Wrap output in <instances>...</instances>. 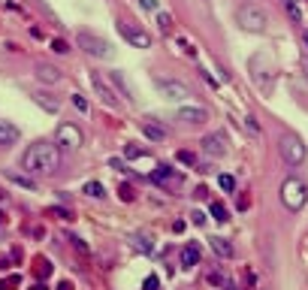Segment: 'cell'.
Listing matches in <instances>:
<instances>
[{"label": "cell", "mask_w": 308, "mask_h": 290, "mask_svg": "<svg viewBox=\"0 0 308 290\" xmlns=\"http://www.w3.org/2000/svg\"><path fill=\"white\" fill-rule=\"evenodd\" d=\"M21 166L27 169V175H52L61 166V148L52 142H33L21 154Z\"/></svg>", "instance_id": "obj_1"}, {"label": "cell", "mask_w": 308, "mask_h": 290, "mask_svg": "<svg viewBox=\"0 0 308 290\" xmlns=\"http://www.w3.org/2000/svg\"><path fill=\"white\" fill-rule=\"evenodd\" d=\"M76 43H79V49H85L91 58H100V61H109L115 55V49L103 40V36H97L91 30H79V33H76Z\"/></svg>", "instance_id": "obj_2"}, {"label": "cell", "mask_w": 308, "mask_h": 290, "mask_svg": "<svg viewBox=\"0 0 308 290\" xmlns=\"http://www.w3.org/2000/svg\"><path fill=\"white\" fill-rule=\"evenodd\" d=\"M236 21H239V27L242 30H248V33H263L266 30V24H269V15L260 9V6H239L236 9Z\"/></svg>", "instance_id": "obj_3"}, {"label": "cell", "mask_w": 308, "mask_h": 290, "mask_svg": "<svg viewBox=\"0 0 308 290\" xmlns=\"http://www.w3.org/2000/svg\"><path fill=\"white\" fill-rule=\"evenodd\" d=\"M305 200H308V191H305V185L299 178H284V185H281V203L290 209V212H299L302 206H305Z\"/></svg>", "instance_id": "obj_4"}, {"label": "cell", "mask_w": 308, "mask_h": 290, "mask_svg": "<svg viewBox=\"0 0 308 290\" xmlns=\"http://www.w3.org/2000/svg\"><path fill=\"white\" fill-rule=\"evenodd\" d=\"M278 151H281L284 163H290V166H299V163L305 160V145H302V139H299V136H293V133L281 136Z\"/></svg>", "instance_id": "obj_5"}, {"label": "cell", "mask_w": 308, "mask_h": 290, "mask_svg": "<svg viewBox=\"0 0 308 290\" xmlns=\"http://www.w3.org/2000/svg\"><path fill=\"white\" fill-rule=\"evenodd\" d=\"M82 142H85V136H82V130L76 127V124H61V127H58V136H55L58 148H64V151H79Z\"/></svg>", "instance_id": "obj_6"}, {"label": "cell", "mask_w": 308, "mask_h": 290, "mask_svg": "<svg viewBox=\"0 0 308 290\" xmlns=\"http://www.w3.org/2000/svg\"><path fill=\"white\" fill-rule=\"evenodd\" d=\"M118 33L124 36V40L130 43V46H136V49H148L151 46V36H148V30H142L136 21H118Z\"/></svg>", "instance_id": "obj_7"}, {"label": "cell", "mask_w": 308, "mask_h": 290, "mask_svg": "<svg viewBox=\"0 0 308 290\" xmlns=\"http://www.w3.org/2000/svg\"><path fill=\"white\" fill-rule=\"evenodd\" d=\"M154 85H157V91H160L166 100H187V97H190L187 85H181L178 79H163V76H157V79H154Z\"/></svg>", "instance_id": "obj_8"}, {"label": "cell", "mask_w": 308, "mask_h": 290, "mask_svg": "<svg viewBox=\"0 0 308 290\" xmlns=\"http://www.w3.org/2000/svg\"><path fill=\"white\" fill-rule=\"evenodd\" d=\"M203 151L209 154V157H224L227 154V136L224 133H209V136H203Z\"/></svg>", "instance_id": "obj_9"}, {"label": "cell", "mask_w": 308, "mask_h": 290, "mask_svg": "<svg viewBox=\"0 0 308 290\" xmlns=\"http://www.w3.org/2000/svg\"><path fill=\"white\" fill-rule=\"evenodd\" d=\"M91 85H94V91L100 94V100H103L109 109H118V94H115V91L100 79V72H91Z\"/></svg>", "instance_id": "obj_10"}, {"label": "cell", "mask_w": 308, "mask_h": 290, "mask_svg": "<svg viewBox=\"0 0 308 290\" xmlns=\"http://www.w3.org/2000/svg\"><path fill=\"white\" fill-rule=\"evenodd\" d=\"M178 121H184V124H206L209 112H206V106H181L178 109Z\"/></svg>", "instance_id": "obj_11"}, {"label": "cell", "mask_w": 308, "mask_h": 290, "mask_svg": "<svg viewBox=\"0 0 308 290\" xmlns=\"http://www.w3.org/2000/svg\"><path fill=\"white\" fill-rule=\"evenodd\" d=\"M154 181H160L163 188H181V172H172L169 166H157L154 169Z\"/></svg>", "instance_id": "obj_12"}, {"label": "cell", "mask_w": 308, "mask_h": 290, "mask_svg": "<svg viewBox=\"0 0 308 290\" xmlns=\"http://www.w3.org/2000/svg\"><path fill=\"white\" fill-rule=\"evenodd\" d=\"M209 245H212V251L218 254L221 260H230V257H236V248L230 245V239H221V236H212L209 239Z\"/></svg>", "instance_id": "obj_13"}, {"label": "cell", "mask_w": 308, "mask_h": 290, "mask_svg": "<svg viewBox=\"0 0 308 290\" xmlns=\"http://www.w3.org/2000/svg\"><path fill=\"white\" fill-rule=\"evenodd\" d=\"M30 97H33V103H36V106H40V109H46V112H52V115H55V112H58V109H61V103H58V97H52L49 91H33Z\"/></svg>", "instance_id": "obj_14"}, {"label": "cell", "mask_w": 308, "mask_h": 290, "mask_svg": "<svg viewBox=\"0 0 308 290\" xmlns=\"http://www.w3.org/2000/svg\"><path fill=\"white\" fill-rule=\"evenodd\" d=\"M36 79L46 82V85H55V82L61 79V70L52 67V64H36Z\"/></svg>", "instance_id": "obj_15"}, {"label": "cell", "mask_w": 308, "mask_h": 290, "mask_svg": "<svg viewBox=\"0 0 308 290\" xmlns=\"http://www.w3.org/2000/svg\"><path fill=\"white\" fill-rule=\"evenodd\" d=\"M142 133H145L151 142H163V139H166V130L154 121V118H145V121H142Z\"/></svg>", "instance_id": "obj_16"}, {"label": "cell", "mask_w": 308, "mask_h": 290, "mask_svg": "<svg viewBox=\"0 0 308 290\" xmlns=\"http://www.w3.org/2000/svg\"><path fill=\"white\" fill-rule=\"evenodd\" d=\"M9 181H15L18 188H24V191H36V181H33V175H24V172H18V169H6L3 172Z\"/></svg>", "instance_id": "obj_17"}, {"label": "cell", "mask_w": 308, "mask_h": 290, "mask_svg": "<svg viewBox=\"0 0 308 290\" xmlns=\"http://www.w3.org/2000/svg\"><path fill=\"white\" fill-rule=\"evenodd\" d=\"M18 142V127L9 121H0V145H15Z\"/></svg>", "instance_id": "obj_18"}, {"label": "cell", "mask_w": 308, "mask_h": 290, "mask_svg": "<svg viewBox=\"0 0 308 290\" xmlns=\"http://www.w3.org/2000/svg\"><path fill=\"white\" fill-rule=\"evenodd\" d=\"M200 245H184V251H181V266H197L200 263Z\"/></svg>", "instance_id": "obj_19"}, {"label": "cell", "mask_w": 308, "mask_h": 290, "mask_svg": "<svg viewBox=\"0 0 308 290\" xmlns=\"http://www.w3.org/2000/svg\"><path fill=\"white\" fill-rule=\"evenodd\" d=\"M109 79H112V85L118 88V91H121L127 100H133V91H130V85L124 82V76H121V72H109Z\"/></svg>", "instance_id": "obj_20"}, {"label": "cell", "mask_w": 308, "mask_h": 290, "mask_svg": "<svg viewBox=\"0 0 308 290\" xmlns=\"http://www.w3.org/2000/svg\"><path fill=\"white\" fill-rule=\"evenodd\" d=\"M85 194L94 197V200H103V197H106V188L100 185V181H88V185H85Z\"/></svg>", "instance_id": "obj_21"}, {"label": "cell", "mask_w": 308, "mask_h": 290, "mask_svg": "<svg viewBox=\"0 0 308 290\" xmlns=\"http://www.w3.org/2000/svg\"><path fill=\"white\" fill-rule=\"evenodd\" d=\"M33 272H36V278H46V275L52 272L49 260H46V257H36V260H33Z\"/></svg>", "instance_id": "obj_22"}, {"label": "cell", "mask_w": 308, "mask_h": 290, "mask_svg": "<svg viewBox=\"0 0 308 290\" xmlns=\"http://www.w3.org/2000/svg\"><path fill=\"white\" fill-rule=\"evenodd\" d=\"M212 218H215V221H230V212H227V206L224 203H212Z\"/></svg>", "instance_id": "obj_23"}, {"label": "cell", "mask_w": 308, "mask_h": 290, "mask_svg": "<svg viewBox=\"0 0 308 290\" xmlns=\"http://www.w3.org/2000/svg\"><path fill=\"white\" fill-rule=\"evenodd\" d=\"M130 242H133V248L136 251H145V254H151V239H145V236H130Z\"/></svg>", "instance_id": "obj_24"}, {"label": "cell", "mask_w": 308, "mask_h": 290, "mask_svg": "<svg viewBox=\"0 0 308 290\" xmlns=\"http://www.w3.org/2000/svg\"><path fill=\"white\" fill-rule=\"evenodd\" d=\"M70 100H73V106H76V109H79V112H82V115H88V100H85V97H82L79 91H76V94H73Z\"/></svg>", "instance_id": "obj_25"}, {"label": "cell", "mask_w": 308, "mask_h": 290, "mask_svg": "<svg viewBox=\"0 0 308 290\" xmlns=\"http://www.w3.org/2000/svg\"><path fill=\"white\" fill-rule=\"evenodd\" d=\"M18 284H21V278H18V275H6L3 281H0V290H15Z\"/></svg>", "instance_id": "obj_26"}, {"label": "cell", "mask_w": 308, "mask_h": 290, "mask_svg": "<svg viewBox=\"0 0 308 290\" xmlns=\"http://www.w3.org/2000/svg\"><path fill=\"white\" fill-rule=\"evenodd\" d=\"M118 197H121V200H127V203H130V200H136V191H133V188H130V185H124V181H121V185H118Z\"/></svg>", "instance_id": "obj_27"}, {"label": "cell", "mask_w": 308, "mask_h": 290, "mask_svg": "<svg viewBox=\"0 0 308 290\" xmlns=\"http://www.w3.org/2000/svg\"><path fill=\"white\" fill-rule=\"evenodd\" d=\"M209 284H224V287H233L230 284V278L224 272H209Z\"/></svg>", "instance_id": "obj_28"}, {"label": "cell", "mask_w": 308, "mask_h": 290, "mask_svg": "<svg viewBox=\"0 0 308 290\" xmlns=\"http://www.w3.org/2000/svg\"><path fill=\"white\" fill-rule=\"evenodd\" d=\"M157 24H160V30H163V33H169V30H172V15L157 12Z\"/></svg>", "instance_id": "obj_29"}, {"label": "cell", "mask_w": 308, "mask_h": 290, "mask_svg": "<svg viewBox=\"0 0 308 290\" xmlns=\"http://www.w3.org/2000/svg\"><path fill=\"white\" fill-rule=\"evenodd\" d=\"M124 157H130V160H136V157H145V151L139 148V145H124Z\"/></svg>", "instance_id": "obj_30"}, {"label": "cell", "mask_w": 308, "mask_h": 290, "mask_svg": "<svg viewBox=\"0 0 308 290\" xmlns=\"http://www.w3.org/2000/svg\"><path fill=\"white\" fill-rule=\"evenodd\" d=\"M218 185H221L224 191H233V188H236V178H233V175H221V178H218Z\"/></svg>", "instance_id": "obj_31"}, {"label": "cell", "mask_w": 308, "mask_h": 290, "mask_svg": "<svg viewBox=\"0 0 308 290\" xmlns=\"http://www.w3.org/2000/svg\"><path fill=\"white\" fill-rule=\"evenodd\" d=\"M178 160L187 163V166H197V154L194 151H178Z\"/></svg>", "instance_id": "obj_32"}, {"label": "cell", "mask_w": 308, "mask_h": 290, "mask_svg": "<svg viewBox=\"0 0 308 290\" xmlns=\"http://www.w3.org/2000/svg\"><path fill=\"white\" fill-rule=\"evenodd\" d=\"M52 52H58V55H67V52H70L67 40H52Z\"/></svg>", "instance_id": "obj_33"}, {"label": "cell", "mask_w": 308, "mask_h": 290, "mask_svg": "<svg viewBox=\"0 0 308 290\" xmlns=\"http://www.w3.org/2000/svg\"><path fill=\"white\" fill-rule=\"evenodd\" d=\"M284 6H287V12H290V18H296V21H302V12H299V6L293 3V0H287V3H284Z\"/></svg>", "instance_id": "obj_34"}, {"label": "cell", "mask_w": 308, "mask_h": 290, "mask_svg": "<svg viewBox=\"0 0 308 290\" xmlns=\"http://www.w3.org/2000/svg\"><path fill=\"white\" fill-rule=\"evenodd\" d=\"M245 127H248L254 136H260V124H257V118H254V115H248V118H245Z\"/></svg>", "instance_id": "obj_35"}, {"label": "cell", "mask_w": 308, "mask_h": 290, "mask_svg": "<svg viewBox=\"0 0 308 290\" xmlns=\"http://www.w3.org/2000/svg\"><path fill=\"white\" fill-rule=\"evenodd\" d=\"M70 242H73V248H76V251H82V254H88V245H85L82 239H76V236H73Z\"/></svg>", "instance_id": "obj_36"}, {"label": "cell", "mask_w": 308, "mask_h": 290, "mask_svg": "<svg viewBox=\"0 0 308 290\" xmlns=\"http://www.w3.org/2000/svg\"><path fill=\"white\" fill-rule=\"evenodd\" d=\"M139 6L148 9V12H154V9H157V0H139Z\"/></svg>", "instance_id": "obj_37"}, {"label": "cell", "mask_w": 308, "mask_h": 290, "mask_svg": "<svg viewBox=\"0 0 308 290\" xmlns=\"http://www.w3.org/2000/svg\"><path fill=\"white\" fill-rule=\"evenodd\" d=\"M52 215H55V218H61V221H70V218H73L67 209H52Z\"/></svg>", "instance_id": "obj_38"}, {"label": "cell", "mask_w": 308, "mask_h": 290, "mask_svg": "<svg viewBox=\"0 0 308 290\" xmlns=\"http://www.w3.org/2000/svg\"><path fill=\"white\" fill-rule=\"evenodd\" d=\"M109 166H112V169H127L121 157H109Z\"/></svg>", "instance_id": "obj_39"}, {"label": "cell", "mask_w": 308, "mask_h": 290, "mask_svg": "<svg viewBox=\"0 0 308 290\" xmlns=\"http://www.w3.org/2000/svg\"><path fill=\"white\" fill-rule=\"evenodd\" d=\"M190 221L200 227V224H206V215H203V212H194V215H190Z\"/></svg>", "instance_id": "obj_40"}, {"label": "cell", "mask_w": 308, "mask_h": 290, "mask_svg": "<svg viewBox=\"0 0 308 290\" xmlns=\"http://www.w3.org/2000/svg\"><path fill=\"white\" fill-rule=\"evenodd\" d=\"M145 290H157V275H148V281H145Z\"/></svg>", "instance_id": "obj_41"}, {"label": "cell", "mask_w": 308, "mask_h": 290, "mask_svg": "<svg viewBox=\"0 0 308 290\" xmlns=\"http://www.w3.org/2000/svg\"><path fill=\"white\" fill-rule=\"evenodd\" d=\"M248 206H251V200H248V197H239V209H242V212H245V209H248Z\"/></svg>", "instance_id": "obj_42"}, {"label": "cell", "mask_w": 308, "mask_h": 290, "mask_svg": "<svg viewBox=\"0 0 308 290\" xmlns=\"http://www.w3.org/2000/svg\"><path fill=\"white\" fill-rule=\"evenodd\" d=\"M58 290H73V284H70V281H61V284H58Z\"/></svg>", "instance_id": "obj_43"}, {"label": "cell", "mask_w": 308, "mask_h": 290, "mask_svg": "<svg viewBox=\"0 0 308 290\" xmlns=\"http://www.w3.org/2000/svg\"><path fill=\"white\" fill-rule=\"evenodd\" d=\"M30 290H46V284H33V287H30Z\"/></svg>", "instance_id": "obj_44"}, {"label": "cell", "mask_w": 308, "mask_h": 290, "mask_svg": "<svg viewBox=\"0 0 308 290\" xmlns=\"http://www.w3.org/2000/svg\"><path fill=\"white\" fill-rule=\"evenodd\" d=\"M305 46H308V30H305Z\"/></svg>", "instance_id": "obj_45"}, {"label": "cell", "mask_w": 308, "mask_h": 290, "mask_svg": "<svg viewBox=\"0 0 308 290\" xmlns=\"http://www.w3.org/2000/svg\"><path fill=\"white\" fill-rule=\"evenodd\" d=\"M0 224H3V215H0Z\"/></svg>", "instance_id": "obj_46"}, {"label": "cell", "mask_w": 308, "mask_h": 290, "mask_svg": "<svg viewBox=\"0 0 308 290\" xmlns=\"http://www.w3.org/2000/svg\"><path fill=\"white\" fill-rule=\"evenodd\" d=\"M227 290H236V287H227Z\"/></svg>", "instance_id": "obj_47"}, {"label": "cell", "mask_w": 308, "mask_h": 290, "mask_svg": "<svg viewBox=\"0 0 308 290\" xmlns=\"http://www.w3.org/2000/svg\"><path fill=\"white\" fill-rule=\"evenodd\" d=\"M281 3H287V0H281Z\"/></svg>", "instance_id": "obj_48"}, {"label": "cell", "mask_w": 308, "mask_h": 290, "mask_svg": "<svg viewBox=\"0 0 308 290\" xmlns=\"http://www.w3.org/2000/svg\"><path fill=\"white\" fill-rule=\"evenodd\" d=\"M305 70H308V64H305Z\"/></svg>", "instance_id": "obj_49"}]
</instances>
